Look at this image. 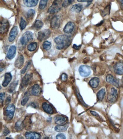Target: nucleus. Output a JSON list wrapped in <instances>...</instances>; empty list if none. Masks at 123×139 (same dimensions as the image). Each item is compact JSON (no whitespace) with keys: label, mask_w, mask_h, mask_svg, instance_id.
Here are the masks:
<instances>
[{"label":"nucleus","mask_w":123,"mask_h":139,"mask_svg":"<svg viewBox=\"0 0 123 139\" xmlns=\"http://www.w3.org/2000/svg\"><path fill=\"white\" fill-rule=\"evenodd\" d=\"M54 42L57 45V49L59 50L65 49L68 47L71 44V39L66 35L59 36L54 39Z\"/></svg>","instance_id":"f257e3e1"},{"label":"nucleus","mask_w":123,"mask_h":139,"mask_svg":"<svg viewBox=\"0 0 123 139\" xmlns=\"http://www.w3.org/2000/svg\"><path fill=\"white\" fill-rule=\"evenodd\" d=\"M62 1L63 0H54L51 6L48 10V13L54 14L59 11L63 6Z\"/></svg>","instance_id":"f03ea898"},{"label":"nucleus","mask_w":123,"mask_h":139,"mask_svg":"<svg viewBox=\"0 0 123 139\" xmlns=\"http://www.w3.org/2000/svg\"><path fill=\"white\" fill-rule=\"evenodd\" d=\"M15 111V106L14 104L8 105L5 109V115L6 120L10 121L12 120Z\"/></svg>","instance_id":"7ed1b4c3"},{"label":"nucleus","mask_w":123,"mask_h":139,"mask_svg":"<svg viewBox=\"0 0 123 139\" xmlns=\"http://www.w3.org/2000/svg\"><path fill=\"white\" fill-rule=\"evenodd\" d=\"M33 34L30 31L25 32L20 39V41L22 45L26 44L29 42L33 40Z\"/></svg>","instance_id":"20e7f679"},{"label":"nucleus","mask_w":123,"mask_h":139,"mask_svg":"<svg viewBox=\"0 0 123 139\" xmlns=\"http://www.w3.org/2000/svg\"><path fill=\"white\" fill-rule=\"evenodd\" d=\"M79 72L80 75L84 77H87L90 74L91 69L89 66L86 65H82L79 68Z\"/></svg>","instance_id":"39448f33"},{"label":"nucleus","mask_w":123,"mask_h":139,"mask_svg":"<svg viewBox=\"0 0 123 139\" xmlns=\"http://www.w3.org/2000/svg\"><path fill=\"white\" fill-rule=\"evenodd\" d=\"M61 20V16L60 15H56L54 17L51 21V27L54 29H58L60 24Z\"/></svg>","instance_id":"423d86ee"},{"label":"nucleus","mask_w":123,"mask_h":139,"mask_svg":"<svg viewBox=\"0 0 123 139\" xmlns=\"http://www.w3.org/2000/svg\"><path fill=\"white\" fill-rule=\"evenodd\" d=\"M51 31L49 29H45L42 31H40L38 35V39L39 41H42L45 40L50 37Z\"/></svg>","instance_id":"0eeeda50"},{"label":"nucleus","mask_w":123,"mask_h":139,"mask_svg":"<svg viewBox=\"0 0 123 139\" xmlns=\"http://www.w3.org/2000/svg\"><path fill=\"white\" fill-rule=\"evenodd\" d=\"M117 98V92L116 89L112 87L108 93L107 98L108 100L112 102H114L116 100Z\"/></svg>","instance_id":"6e6552de"},{"label":"nucleus","mask_w":123,"mask_h":139,"mask_svg":"<svg viewBox=\"0 0 123 139\" xmlns=\"http://www.w3.org/2000/svg\"><path fill=\"white\" fill-rule=\"evenodd\" d=\"M32 78L31 75L26 74L22 79L20 87L22 88H25L28 85Z\"/></svg>","instance_id":"1a4fd4ad"},{"label":"nucleus","mask_w":123,"mask_h":139,"mask_svg":"<svg viewBox=\"0 0 123 139\" xmlns=\"http://www.w3.org/2000/svg\"><path fill=\"white\" fill-rule=\"evenodd\" d=\"M94 72L97 75H102L104 74L105 72V66H102V65H93V66L92 67Z\"/></svg>","instance_id":"9d476101"},{"label":"nucleus","mask_w":123,"mask_h":139,"mask_svg":"<svg viewBox=\"0 0 123 139\" xmlns=\"http://www.w3.org/2000/svg\"><path fill=\"white\" fill-rule=\"evenodd\" d=\"M114 71L117 74L123 75V62H119L115 64L114 66Z\"/></svg>","instance_id":"9b49d317"},{"label":"nucleus","mask_w":123,"mask_h":139,"mask_svg":"<svg viewBox=\"0 0 123 139\" xmlns=\"http://www.w3.org/2000/svg\"><path fill=\"white\" fill-rule=\"evenodd\" d=\"M9 28V24L7 21L3 20L0 22V33L3 34L6 33L8 30Z\"/></svg>","instance_id":"f8f14e48"},{"label":"nucleus","mask_w":123,"mask_h":139,"mask_svg":"<svg viewBox=\"0 0 123 139\" xmlns=\"http://www.w3.org/2000/svg\"><path fill=\"white\" fill-rule=\"evenodd\" d=\"M42 108L46 113L50 114H52L54 113V110L52 106L47 103L43 102L42 104Z\"/></svg>","instance_id":"ddd939ff"},{"label":"nucleus","mask_w":123,"mask_h":139,"mask_svg":"<svg viewBox=\"0 0 123 139\" xmlns=\"http://www.w3.org/2000/svg\"><path fill=\"white\" fill-rule=\"evenodd\" d=\"M25 136L26 139H38L41 138V135L39 133L34 132H27L25 133Z\"/></svg>","instance_id":"4468645a"},{"label":"nucleus","mask_w":123,"mask_h":139,"mask_svg":"<svg viewBox=\"0 0 123 139\" xmlns=\"http://www.w3.org/2000/svg\"><path fill=\"white\" fill-rule=\"evenodd\" d=\"M106 81L108 83L111 84L117 88H119L118 81L111 75H107L106 77Z\"/></svg>","instance_id":"2eb2a0df"},{"label":"nucleus","mask_w":123,"mask_h":139,"mask_svg":"<svg viewBox=\"0 0 123 139\" xmlns=\"http://www.w3.org/2000/svg\"><path fill=\"white\" fill-rule=\"evenodd\" d=\"M66 117L61 115H57L54 117V120L56 124L58 125H62L67 120Z\"/></svg>","instance_id":"dca6fc26"},{"label":"nucleus","mask_w":123,"mask_h":139,"mask_svg":"<svg viewBox=\"0 0 123 139\" xmlns=\"http://www.w3.org/2000/svg\"><path fill=\"white\" fill-rule=\"evenodd\" d=\"M24 128L27 130H29L32 128V121L31 118L29 116L25 117L24 120L22 121Z\"/></svg>","instance_id":"f3484780"},{"label":"nucleus","mask_w":123,"mask_h":139,"mask_svg":"<svg viewBox=\"0 0 123 139\" xmlns=\"http://www.w3.org/2000/svg\"><path fill=\"white\" fill-rule=\"evenodd\" d=\"M75 27L74 23L72 22H68L66 25L64 29V31L65 33H70L74 30Z\"/></svg>","instance_id":"a211bd4d"},{"label":"nucleus","mask_w":123,"mask_h":139,"mask_svg":"<svg viewBox=\"0 0 123 139\" xmlns=\"http://www.w3.org/2000/svg\"><path fill=\"white\" fill-rule=\"evenodd\" d=\"M42 92V89L37 84H35L32 87L31 93L33 95L39 96Z\"/></svg>","instance_id":"6ab92c4d"},{"label":"nucleus","mask_w":123,"mask_h":139,"mask_svg":"<svg viewBox=\"0 0 123 139\" xmlns=\"http://www.w3.org/2000/svg\"><path fill=\"white\" fill-rule=\"evenodd\" d=\"M12 76L10 72H7L5 74V79L2 83L4 87H7L12 79Z\"/></svg>","instance_id":"aec40b11"},{"label":"nucleus","mask_w":123,"mask_h":139,"mask_svg":"<svg viewBox=\"0 0 123 139\" xmlns=\"http://www.w3.org/2000/svg\"><path fill=\"white\" fill-rule=\"evenodd\" d=\"M16 47L14 45L10 46L7 55V57L10 59H13L15 56L16 52Z\"/></svg>","instance_id":"412c9836"},{"label":"nucleus","mask_w":123,"mask_h":139,"mask_svg":"<svg viewBox=\"0 0 123 139\" xmlns=\"http://www.w3.org/2000/svg\"><path fill=\"white\" fill-rule=\"evenodd\" d=\"M24 63V58L23 56L21 55L19 56L15 61V65L17 68L20 69L21 68Z\"/></svg>","instance_id":"4be33fe9"},{"label":"nucleus","mask_w":123,"mask_h":139,"mask_svg":"<svg viewBox=\"0 0 123 139\" xmlns=\"http://www.w3.org/2000/svg\"><path fill=\"white\" fill-rule=\"evenodd\" d=\"M69 124L66 123L64 125H58L56 126L54 128V130L58 132H64L67 130L69 127Z\"/></svg>","instance_id":"5701e85b"},{"label":"nucleus","mask_w":123,"mask_h":139,"mask_svg":"<svg viewBox=\"0 0 123 139\" xmlns=\"http://www.w3.org/2000/svg\"><path fill=\"white\" fill-rule=\"evenodd\" d=\"M38 0H23L24 5L29 7H35L38 3Z\"/></svg>","instance_id":"b1692460"},{"label":"nucleus","mask_w":123,"mask_h":139,"mask_svg":"<svg viewBox=\"0 0 123 139\" xmlns=\"http://www.w3.org/2000/svg\"><path fill=\"white\" fill-rule=\"evenodd\" d=\"M83 8V5L82 4H76L74 5L71 9V11L72 12L79 13L82 11Z\"/></svg>","instance_id":"393cba45"},{"label":"nucleus","mask_w":123,"mask_h":139,"mask_svg":"<svg viewBox=\"0 0 123 139\" xmlns=\"http://www.w3.org/2000/svg\"><path fill=\"white\" fill-rule=\"evenodd\" d=\"M100 80L98 77H93L89 81V84L91 87L96 88L98 86Z\"/></svg>","instance_id":"a878e982"},{"label":"nucleus","mask_w":123,"mask_h":139,"mask_svg":"<svg viewBox=\"0 0 123 139\" xmlns=\"http://www.w3.org/2000/svg\"><path fill=\"white\" fill-rule=\"evenodd\" d=\"M30 93L29 92L27 91L24 93L21 102V104L22 106H25L29 100Z\"/></svg>","instance_id":"bb28decb"},{"label":"nucleus","mask_w":123,"mask_h":139,"mask_svg":"<svg viewBox=\"0 0 123 139\" xmlns=\"http://www.w3.org/2000/svg\"><path fill=\"white\" fill-rule=\"evenodd\" d=\"M105 93L104 89H102L98 92L97 94V98L99 101H102L103 100L105 95Z\"/></svg>","instance_id":"cd10ccee"},{"label":"nucleus","mask_w":123,"mask_h":139,"mask_svg":"<svg viewBox=\"0 0 123 139\" xmlns=\"http://www.w3.org/2000/svg\"><path fill=\"white\" fill-rule=\"evenodd\" d=\"M76 93L77 97L78 100L79 101V102H80L81 103V104H82L84 107H88V105H87L84 102V100H83L82 96L81 95L80 93H79V91H78V90L77 88H76Z\"/></svg>","instance_id":"c85d7f7f"},{"label":"nucleus","mask_w":123,"mask_h":139,"mask_svg":"<svg viewBox=\"0 0 123 139\" xmlns=\"http://www.w3.org/2000/svg\"><path fill=\"white\" fill-rule=\"evenodd\" d=\"M37 46V44L36 42H32L29 44L28 46V49L29 51H34Z\"/></svg>","instance_id":"c756f323"},{"label":"nucleus","mask_w":123,"mask_h":139,"mask_svg":"<svg viewBox=\"0 0 123 139\" xmlns=\"http://www.w3.org/2000/svg\"><path fill=\"white\" fill-rule=\"evenodd\" d=\"M43 26V23L41 21H40V20H37L35 23L34 27L36 30H38L40 29Z\"/></svg>","instance_id":"7c9ffc66"},{"label":"nucleus","mask_w":123,"mask_h":139,"mask_svg":"<svg viewBox=\"0 0 123 139\" xmlns=\"http://www.w3.org/2000/svg\"><path fill=\"white\" fill-rule=\"evenodd\" d=\"M18 82L17 81H14L11 83L10 86L9 91L10 93H12L15 90L17 86L18 85Z\"/></svg>","instance_id":"2f4dec72"},{"label":"nucleus","mask_w":123,"mask_h":139,"mask_svg":"<svg viewBox=\"0 0 123 139\" xmlns=\"http://www.w3.org/2000/svg\"><path fill=\"white\" fill-rule=\"evenodd\" d=\"M24 128L22 122L20 121H18L15 124V128L17 131H21Z\"/></svg>","instance_id":"473e14b6"},{"label":"nucleus","mask_w":123,"mask_h":139,"mask_svg":"<svg viewBox=\"0 0 123 139\" xmlns=\"http://www.w3.org/2000/svg\"><path fill=\"white\" fill-rule=\"evenodd\" d=\"M18 33V28L17 26H14L12 29L10 33V36H14L16 37Z\"/></svg>","instance_id":"72a5a7b5"},{"label":"nucleus","mask_w":123,"mask_h":139,"mask_svg":"<svg viewBox=\"0 0 123 139\" xmlns=\"http://www.w3.org/2000/svg\"><path fill=\"white\" fill-rule=\"evenodd\" d=\"M48 0H40L39 5V8L43 10L46 7Z\"/></svg>","instance_id":"f704fd0d"},{"label":"nucleus","mask_w":123,"mask_h":139,"mask_svg":"<svg viewBox=\"0 0 123 139\" xmlns=\"http://www.w3.org/2000/svg\"><path fill=\"white\" fill-rule=\"evenodd\" d=\"M43 49L46 51H48L51 47V43L48 41H45L43 44Z\"/></svg>","instance_id":"c9c22d12"},{"label":"nucleus","mask_w":123,"mask_h":139,"mask_svg":"<svg viewBox=\"0 0 123 139\" xmlns=\"http://www.w3.org/2000/svg\"><path fill=\"white\" fill-rule=\"evenodd\" d=\"M26 26V21L22 18V17H21L20 23V28L21 30H22L24 29L25 28Z\"/></svg>","instance_id":"e433bc0d"},{"label":"nucleus","mask_w":123,"mask_h":139,"mask_svg":"<svg viewBox=\"0 0 123 139\" xmlns=\"http://www.w3.org/2000/svg\"><path fill=\"white\" fill-rule=\"evenodd\" d=\"M74 0H64L63 3V7H66L70 5Z\"/></svg>","instance_id":"4c0bfd02"},{"label":"nucleus","mask_w":123,"mask_h":139,"mask_svg":"<svg viewBox=\"0 0 123 139\" xmlns=\"http://www.w3.org/2000/svg\"><path fill=\"white\" fill-rule=\"evenodd\" d=\"M110 8L111 6L110 5H108L105 8L103 11V14L104 15V16H106L107 15L109 14L110 13Z\"/></svg>","instance_id":"58836bf2"},{"label":"nucleus","mask_w":123,"mask_h":139,"mask_svg":"<svg viewBox=\"0 0 123 139\" xmlns=\"http://www.w3.org/2000/svg\"><path fill=\"white\" fill-rule=\"evenodd\" d=\"M35 14V11L33 9H30L28 11L27 13V16L28 18L33 17Z\"/></svg>","instance_id":"ea45409f"},{"label":"nucleus","mask_w":123,"mask_h":139,"mask_svg":"<svg viewBox=\"0 0 123 139\" xmlns=\"http://www.w3.org/2000/svg\"><path fill=\"white\" fill-rule=\"evenodd\" d=\"M10 131L8 129L6 128V127H5L4 129V130H3V132L2 135L4 137L7 136L8 134H10Z\"/></svg>","instance_id":"a19ab883"},{"label":"nucleus","mask_w":123,"mask_h":139,"mask_svg":"<svg viewBox=\"0 0 123 139\" xmlns=\"http://www.w3.org/2000/svg\"><path fill=\"white\" fill-rule=\"evenodd\" d=\"M56 138L57 139H65L66 138L64 134L63 133H59L56 136Z\"/></svg>","instance_id":"79ce46f5"},{"label":"nucleus","mask_w":123,"mask_h":139,"mask_svg":"<svg viewBox=\"0 0 123 139\" xmlns=\"http://www.w3.org/2000/svg\"><path fill=\"white\" fill-rule=\"evenodd\" d=\"M77 1L79 2H87V6H88L91 4L93 2V0H77Z\"/></svg>","instance_id":"37998d69"},{"label":"nucleus","mask_w":123,"mask_h":139,"mask_svg":"<svg viewBox=\"0 0 123 139\" xmlns=\"http://www.w3.org/2000/svg\"><path fill=\"white\" fill-rule=\"evenodd\" d=\"M30 62H28L27 63V64H26V65L24 67V68L22 69V70L21 71V73L22 74H24V73L26 72V70H27L28 67L30 65Z\"/></svg>","instance_id":"c03bdc74"},{"label":"nucleus","mask_w":123,"mask_h":139,"mask_svg":"<svg viewBox=\"0 0 123 139\" xmlns=\"http://www.w3.org/2000/svg\"><path fill=\"white\" fill-rule=\"evenodd\" d=\"M61 80L64 82H66L67 81V79H68V76L65 73H63L61 75Z\"/></svg>","instance_id":"a18cd8bd"},{"label":"nucleus","mask_w":123,"mask_h":139,"mask_svg":"<svg viewBox=\"0 0 123 139\" xmlns=\"http://www.w3.org/2000/svg\"><path fill=\"white\" fill-rule=\"evenodd\" d=\"M5 96V93H1L0 94V102L1 103H2L3 102Z\"/></svg>","instance_id":"49530a36"},{"label":"nucleus","mask_w":123,"mask_h":139,"mask_svg":"<svg viewBox=\"0 0 123 139\" xmlns=\"http://www.w3.org/2000/svg\"><path fill=\"white\" fill-rule=\"evenodd\" d=\"M10 101H11V98L10 96H8L5 100V104H8L10 102Z\"/></svg>","instance_id":"de8ad7c7"},{"label":"nucleus","mask_w":123,"mask_h":139,"mask_svg":"<svg viewBox=\"0 0 123 139\" xmlns=\"http://www.w3.org/2000/svg\"><path fill=\"white\" fill-rule=\"evenodd\" d=\"M81 45H79L77 46V45H76V44H75L73 45V49L76 50H79L81 48Z\"/></svg>","instance_id":"09e8293b"},{"label":"nucleus","mask_w":123,"mask_h":139,"mask_svg":"<svg viewBox=\"0 0 123 139\" xmlns=\"http://www.w3.org/2000/svg\"><path fill=\"white\" fill-rule=\"evenodd\" d=\"M16 37L14 36H10V37L8 38V40L10 42H12L15 40V39L16 38Z\"/></svg>","instance_id":"8fccbe9b"},{"label":"nucleus","mask_w":123,"mask_h":139,"mask_svg":"<svg viewBox=\"0 0 123 139\" xmlns=\"http://www.w3.org/2000/svg\"><path fill=\"white\" fill-rule=\"evenodd\" d=\"M89 60H90V58L89 57H86L84 59L83 63L84 64H86L89 61Z\"/></svg>","instance_id":"3c124183"},{"label":"nucleus","mask_w":123,"mask_h":139,"mask_svg":"<svg viewBox=\"0 0 123 139\" xmlns=\"http://www.w3.org/2000/svg\"><path fill=\"white\" fill-rule=\"evenodd\" d=\"M120 5L121 9L123 10V0H117Z\"/></svg>","instance_id":"603ef678"},{"label":"nucleus","mask_w":123,"mask_h":139,"mask_svg":"<svg viewBox=\"0 0 123 139\" xmlns=\"http://www.w3.org/2000/svg\"><path fill=\"white\" fill-rule=\"evenodd\" d=\"M5 67V66L4 64L3 63H1V64H0V72H1L2 71L4 70Z\"/></svg>","instance_id":"864d4df0"},{"label":"nucleus","mask_w":123,"mask_h":139,"mask_svg":"<svg viewBox=\"0 0 123 139\" xmlns=\"http://www.w3.org/2000/svg\"><path fill=\"white\" fill-rule=\"evenodd\" d=\"M90 113H91V114L93 116H98L99 115L98 113H96V112L93 111H90Z\"/></svg>","instance_id":"5fc2aeb1"},{"label":"nucleus","mask_w":123,"mask_h":139,"mask_svg":"<svg viewBox=\"0 0 123 139\" xmlns=\"http://www.w3.org/2000/svg\"><path fill=\"white\" fill-rule=\"evenodd\" d=\"M103 23H104V21H101L100 23L98 24H96V26H100L102 25V24H103Z\"/></svg>","instance_id":"6e6d98bb"},{"label":"nucleus","mask_w":123,"mask_h":139,"mask_svg":"<svg viewBox=\"0 0 123 139\" xmlns=\"http://www.w3.org/2000/svg\"><path fill=\"white\" fill-rule=\"evenodd\" d=\"M31 105L34 108H36V107H37L36 104L34 103H32L31 104Z\"/></svg>","instance_id":"4d7b16f0"},{"label":"nucleus","mask_w":123,"mask_h":139,"mask_svg":"<svg viewBox=\"0 0 123 139\" xmlns=\"http://www.w3.org/2000/svg\"><path fill=\"white\" fill-rule=\"evenodd\" d=\"M122 83H123V77H122Z\"/></svg>","instance_id":"13d9d810"}]
</instances>
